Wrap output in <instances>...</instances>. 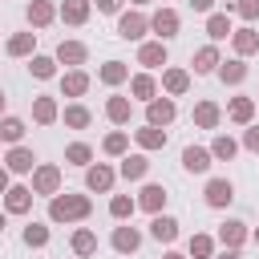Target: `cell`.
I'll use <instances>...</instances> for the list:
<instances>
[{"instance_id": "20", "label": "cell", "mask_w": 259, "mask_h": 259, "mask_svg": "<svg viewBox=\"0 0 259 259\" xmlns=\"http://www.w3.org/2000/svg\"><path fill=\"white\" fill-rule=\"evenodd\" d=\"M138 65H146V69H162V65H166V45H162V40H146V45L138 49Z\"/></svg>"}, {"instance_id": "6", "label": "cell", "mask_w": 259, "mask_h": 259, "mask_svg": "<svg viewBox=\"0 0 259 259\" xmlns=\"http://www.w3.org/2000/svg\"><path fill=\"white\" fill-rule=\"evenodd\" d=\"M150 28L158 32V40H170V36H178L182 20H178V12H174V8H158V12L150 16Z\"/></svg>"}, {"instance_id": "18", "label": "cell", "mask_w": 259, "mask_h": 259, "mask_svg": "<svg viewBox=\"0 0 259 259\" xmlns=\"http://www.w3.org/2000/svg\"><path fill=\"white\" fill-rule=\"evenodd\" d=\"M219 243H223V247H235V251H239V247L247 243V223H239V219H227V223L219 227Z\"/></svg>"}, {"instance_id": "23", "label": "cell", "mask_w": 259, "mask_h": 259, "mask_svg": "<svg viewBox=\"0 0 259 259\" xmlns=\"http://www.w3.org/2000/svg\"><path fill=\"white\" fill-rule=\"evenodd\" d=\"M97 81L101 85H121V81H130V65L125 61H105L97 69Z\"/></svg>"}, {"instance_id": "54", "label": "cell", "mask_w": 259, "mask_h": 259, "mask_svg": "<svg viewBox=\"0 0 259 259\" xmlns=\"http://www.w3.org/2000/svg\"><path fill=\"white\" fill-rule=\"evenodd\" d=\"M255 243H259V231H255Z\"/></svg>"}, {"instance_id": "45", "label": "cell", "mask_w": 259, "mask_h": 259, "mask_svg": "<svg viewBox=\"0 0 259 259\" xmlns=\"http://www.w3.org/2000/svg\"><path fill=\"white\" fill-rule=\"evenodd\" d=\"M243 146L259 154V125H247V134H243Z\"/></svg>"}, {"instance_id": "47", "label": "cell", "mask_w": 259, "mask_h": 259, "mask_svg": "<svg viewBox=\"0 0 259 259\" xmlns=\"http://www.w3.org/2000/svg\"><path fill=\"white\" fill-rule=\"evenodd\" d=\"M190 8H194V12H210V8H214V0H190Z\"/></svg>"}, {"instance_id": "25", "label": "cell", "mask_w": 259, "mask_h": 259, "mask_svg": "<svg viewBox=\"0 0 259 259\" xmlns=\"http://www.w3.org/2000/svg\"><path fill=\"white\" fill-rule=\"evenodd\" d=\"M130 113H134V105H130V97H121V93H113V97L105 101V117H109L113 125H125V121H130Z\"/></svg>"}, {"instance_id": "22", "label": "cell", "mask_w": 259, "mask_h": 259, "mask_svg": "<svg viewBox=\"0 0 259 259\" xmlns=\"http://www.w3.org/2000/svg\"><path fill=\"white\" fill-rule=\"evenodd\" d=\"M231 45H235L239 57H251V53H259V32L255 28H235L231 32Z\"/></svg>"}, {"instance_id": "5", "label": "cell", "mask_w": 259, "mask_h": 259, "mask_svg": "<svg viewBox=\"0 0 259 259\" xmlns=\"http://www.w3.org/2000/svg\"><path fill=\"white\" fill-rule=\"evenodd\" d=\"M202 194H206V206L223 210V206H231V198H235V182H231V178H210Z\"/></svg>"}, {"instance_id": "41", "label": "cell", "mask_w": 259, "mask_h": 259, "mask_svg": "<svg viewBox=\"0 0 259 259\" xmlns=\"http://www.w3.org/2000/svg\"><path fill=\"white\" fill-rule=\"evenodd\" d=\"M134 210H138V198H130V194H113L109 198V214L113 219H130Z\"/></svg>"}, {"instance_id": "12", "label": "cell", "mask_w": 259, "mask_h": 259, "mask_svg": "<svg viewBox=\"0 0 259 259\" xmlns=\"http://www.w3.org/2000/svg\"><path fill=\"white\" fill-rule=\"evenodd\" d=\"M109 243H113L117 255H134V251L142 247V231H138V227H113V239H109Z\"/></svg>"}, {"instance_id": "27", "label": "cell", "mask_w": 259, "mask_h": 259, "mask_svg": "<svg viewBox=\"0 0 259 259\" xmlns=\"http://www.w3.org/2000/svg\"><path fill=\"white\" fill-rule=\"evenodd\" d=\"M162 89H166L170 97L186 93V89H190V73H186V69H166V73H162Z\"/></svg>"}, {"instance_id": "31", "label": "cell", "mask_w": 259, "mask_h": 259, "mask_svg": "<svg viewBox=\"0 0 259 259\" xmlns=\"http://www.w3.org/2000/svg\"><path fill=\"white\" fill-rule=\"evenodd\" d=\"M65 125H69V130H89V125H93V113H89L81 101H73V105H65Z\"/></svg>"}, {"instance_id": "21", "label": "cell", "mask_w": 259, "mask_h": 259, "mask_svg": "<svg viewBox=\"0 0 259 259\" xmlns=\"http://www.w3.org/2000/svg\"><path fill=\"white\" fill-rule=\"evenodd\" d=\"M227 117L239 121V125H251V117H255V97H231V101H227Z\"/></svg>"}, {"instance_id": "30", "label": "cell", "mask_w": 259, "mask_h": 259, "mask_svg": "<svg viewBox=\"0 0 259 259\" xmlns=\"http://www.w3.org/2000/svg\"><path fill=\"white\" fill-rule=\"evenodd\" d=\"M130 93H134L138 101H154V93H158V81H154L150 73H138V77H130Z\"/></svg>"}, {"instance_id": "7", "label": "cell", "mask_w": 259, "mask_h": 259, "mask_svg": "<svg viewBox=\"0 0 259 259\" xmlns=\"http://www.w3.org/2000/svg\"><path fill=\"white\" fill-rule=\"evenodd\" d=\"M89 61V49L81 40H61L57 45V65H69V69H81Z\"/></svg>"}, {"instance_id": "1", "label": "cell", "mask_w": 259, "mask_h": 259, "mask_svg": "<svg viewBox=\"0 0 259 259\" xmlns=\"http://www.w3.org/2000/svg\"><path fill=\"white\" fill-rule=\"evenodd\" d=\"M89 210H93V202H89V194H53L49 198V219L53 223H81V219H89Z\"/></svg>"}, {"instance_id": "2", "label": "cell", "mask_w": 259, "mask_h": 259, "mask_svg": "<svg viewBox=\"0 0 259 259\" xmlns=\"http://www.w3.org/2000/svg\"><path fill=\"white\" fill-rule=\"evenodd\" d=\"M61 190V166L45 162V166H32V194H57Z\"/></svg>"}, {"instance_id": "37", "label": "cell", "mask_w": 259, "mask_h": 259, "mask_svg": "<svg viewBox=\"0 0 259 259\" xmlns=\"http://www.w3.org/2000/svg\"><path fill=\"white\" fill-rule=\"evenodd\" d=\"M32 121L53 125V121H57V101H53V97H32Z\"/></svg>"}, {"instance_id": "38", "label": "cell", "mask_w": 259, "mask_h": 259, "mask_svg": "<svg viewBox=\"0 0 259 259\" xmlns=\"http://www.w3.org/2000/svg\"><path fill=\"white\" fill-rule=\"evenodd\" d=\"M239 154V142L231 138V134H219L214 142H210V158H219V162H231Z\"/></svg>"}, {"instance_id": "49", "label": "cell", "mask_w": 259, "mask_h": 259, "mask_svg": "<svg viewBox=\"0 0 259 259\" xmlns=\"http://www.w3.org/2000/svg\"><path fill=\"white\" fill-rule=\"evenodd\" d=\"M214 259H243V255H239L235 247H227V251H223V255H214Z\"/></svg>"}, {"instance_id": "44", "label": "cell", "mask_w": 259, "mask_h": 259, "mask_svg": "<svg viewBox=\"0 0 259 259\" xmlns=\"http://www.w3.org/2000/svg\"><path fill=\"white\" fill-rule=\"evenodd\" d=\"M227 8H235L243 20H259V0H235V4H227Z\"/></svg>"}, {"instance_id": "15", "label": "cell", "mask_w": 259, "mask_h": 259, "mask_svg": "<svg viewBox=\"0 0 259 259\" xmlns=\"http://www.w3.org/2000/svg\"><path fill=\"white\" fill-rule=\"evenodd\" d=\"M24 16H28V24H32V28H45V24H53V20H57V8H53V0H28Z\"/></svg>"}, {"instance_id": "35", "label": "cell", "mask_w": 259, "mask_h": 259, "mask_svg": "<svg viewBox=\"0 0 259 259\" xmlns=\"http://www.w3.org/2000/svg\"><path fill=\"white\" fill-rule=\"evenodd\" d=\"M235 28H231V20H227V12H210L206 16V36L210 40H227Z\"/></svg>"}, {"instance_id": "19", "label": "cell", "mask_w": 259, "mask_h": 259, "mask_svg": "<svg viewBox=\"0 0 259 259\" xmlns=\"http://www.w3.org/2000/svg\"><path fill=\"white\" fill-rule=\"evenodd\" d=\"M89 0H61V8H57V16L65 20V24H85L89 20Z\"/></svg>"}, {"instance_id": "33", "label": "cell", "mask_w": 259, "mask_h": 259, "mask_svg": "<svg viewBox=\"0 0 259 259\" xmlns=\"http://www.w3.org/2000/svg\"><path fill=\"white\" fill-rule=\"evenodd\" d=\"M73 251H77L81 259L97 255V235H93L89 227H77V231H73Z\"/></svg>"}, {"instance_id": "36", "label": "cell", "mask_w": 259, "mask_h": 259, "mask_svg": "<svg viewBox=\"0 0 259 259\" xmlns=\"http://www.w3.org/2000/svg\"><path fill=\"white\" fill-rule=\"evenodd\" d=\"M32 45H36V32H12L4 49H8V57H28Z\"/></svg>"}, {"instance_id": "43", "label": "cell", "mask_w": 259, "mask_h": 259, "mask_svg": "<svg viewBox=\"0 0 259 259\" xmlns=\"http://www.w3.org/2000/svg\"><path fill=\"white\" fill-rule=\"evenodd\" d=\"M49 243V227L45 223H28L24 227V247H45Z\"/></svg>"}, {"instance_id": "53", "label": "cell", "mask_w": 259, "mask_h": 259, "mask_svg": "<svg viewBox=\"0 0 259 259\" xmlns=\"http://www.w3.org/2000/svg\"><path fill=\"white\" fill-rule=\"evenodd\" d=\"M134 4H138V8H142V4H150V0H134Z\"/></svg>"}, {"instance_id": "26", "label": "cell", "mask_w": 259, "mask_h": 259, "mask_svg": "<svg viewBox=\"0 0 259 259\" xmlns=\"http://www.w3.org/2000/svg\"><path fill=\"white\" fill-rule=\"evenodd\" d=\"M190 65H194V73H202V77L214 73V69H219V49H214V45H202V49L190 57Z\"/></svg>"}, {"instance_id": "24", "label": "cell", "mask_w": 259, "mask_h": 259, "mask_svg": "<svg viewBox=\"0 0 259 259\" xmlns=\"http://www.w3.org/2000/svg\"><path fill=\"white\" fill-rule=\"evenodd\" d=\"M85 89H89V73H85V69H69V73L61 77V93H65V97H81Z\"/></svg>"}, {"instance_id": "9", "label": "cell", "mask_w": 259, "mask_h": 259, "mask_svg": "<svg viewBox=\"0 0 259 259\" xmlns=\"http://www.w3.org/2000/svg\"><path fill=\"white\" fill-rule=\"evenodd\" d=\"M4 166H8V174H28V170L36 166V154H32L28 146H12V150L4 154Z\"/></svg>"}, {"instance_id": "40", "label": "cell", "mask_w": 259, "mask_h": 259, "mask_svg": "<svg viewBox=\"0 0 259 259\" xmlns=\"http://www.w3.org/2000/svg\"><path fill=\"white\" fill-rule=\"evenodd\" d=\"M101 150H105V154H113V158H121V154L130 150V134H125V130H113V134H105Z\"/></svg>"}, {"instance_id": "48", "label": "cell", "mask_w": 259, "mask_h": 259, "mask_svg": "<svg viewBox=\"0 0 259 259\" xmlns=\"http://www.w3.org/2000/svg\"><path fill=\"white\" fill-rule=\"evenodd\" d=\"M8 190V166H0V194Z\"/></svg>"}, {"instance_id": "42", "label": "cell", "mask_w": 259, "mask_h": 259, "mask_svg": "<svg viewBox=\"0 0 259 259\" xmlns=\"http://www.w3.org/2000/svg\"><path fill=\"white\" fill-rule=\"evenodd\" d=\"M190 259H214V239L210 235H190Z\"/></svg>"}, {"instance_id": "28", "label": "cell", "mask_w": 259, "mask_h": 259, "mask_svg": "<svg viewBox=\"0 0 259 259\" xmlns=\"http://www.w3.org/2000/svg\"><path fill=\"white\" fill-rule=\"evenodd\" d=\"M219 117H223V109H219L214 101H198V105H194V125H198V130H214Z\"/></svg>"}, {"instance_id": "4", "label": "cell", "mask_w": 259, "mask_h": 259, "mask_svg": "<svg viewBox=\"0 0 259 259\" xmlns=\"http://www.w3.org/2000/svg\"><path fill=\"white\" fill-rule=\"evenodd\" d=\"M178 117V109H174V101L170 97H154V101H146V125H170Z\"/></svg>"}, {"instance_id": "51", "label": "cell", "mask_w": 259, "mask_h": 259, "mask_svg": "<svg viewBox=\"0 0 259 259\" xmlns=\"http://www.w3.org/2000/svg\"><path fill=\"white\" fill-rule=\"evenodd\" d=\"M4 223H8V219H4V210H0V231H4Z\"/></svg>"}, {"instance_id": "13", "label": "cell", "mask_w": 259, "mask_h": 259, "mask_svg": "<svg viewBox=\"0 0 259 259\" xmlns=\"http://www.w3.org/2000/svg\"><path fill=\"white\" fill-rule=\"evenodd\" d=\"M210 150H202V146H186L182 150V170H190V174H206L210 170Z\"/></svg>"}, {"instance_id": "50", "label": "cell", "mask_w": 259, "mask_h": 259, "mask_svg": "<svg viewBox=\"0 0 259 259\" xmlns=\"http://www.w3.org/2000/svg\"><path fill=\"white\" fill-rule=\"evenodd\" d=\"M162 259H186V255H178V251H170V255H162Z\"/></svg>"}, {"instance_id": "29", "label": "cell", "mask_w": 259, "mask_h": 259, "mask_svg": "<svg viewBox=\"0 0 259 259\" xmlns=\"http://www.w3.org/2000/svg\"><path fill=\"white\" fill-rule=\"evenodd\" d=\"M28 73H32L36 81H53V77H57V57H40V53H32Z\"/></svg>"}, {"instance_id": "16", "label": "cell", "mask_w": 259, "mask_h": 259, "mask_svg": "<svg viewBox=\"0 0 259 259\" xmlns=\"http://www.w3.org/2000/svg\"><path fill=\"white\" fill-rule=\"evenodd\" d=\"M214 73H219L223 85H243V81H247V61H243V57H235V61H219Z\"/></svg>"}, {"instance_id": "52", "label": "cell", "mask_w": 259, "mask_h": 259, "mask_svg": "<svg viewBox=\"0 0 259 259\" xmlns=\"http://www.w3.org/2000/svg\"><path fill=\"white\" fill-rule=\"evenodd\" d=\"M0 113H4V89H0Z\"/></svg>"}, {"instance_id": "3", "label": "cell", "mask_w": 259, "mask_h": 259, "mask_svg": "<svg viewBox=\"0 0 259 259\" xmlns=\"http://www.w3.org/2000/svg\"><path fill=\"white\" fill-rule=\"evenodd\" d=\"M150 32V16H142V12H121V20H117V36L121 40H142Z\"/></svg>"}, {"instance_id": "11", "label": "cell", "mask_w": 259, "mask_h": 259, "mask_svg": "<svg viewBox=\"0 0 259 259\" xmlns=\"http://www.w3.org/2000/svg\"><path fill=\"white\" fill-rule=\"evenodd\" d=\"M32 206V186H8L4 190V210L8 214H28Z\"/></svg>"}, {"instance_id": "17", "label": "cell", "mask_w": 259, "mask_h": 259, "mask_svg": "<svg viewBox=\"0 0 259 259\" xmlns=\"http://www.w3.org/2000/svg\"><path fill=\"white\" fill-rule=\"evenodd\" d=\"M138 206H142V210H150V214H158V210L166 206V186L146 182V186H142V194H138Z\"/></svg>"}, {"instance_id": "46", "label": "cell", "mask_w": 259, "mask_h": 259, "mask_svg": "<svg viewBox=\"0 0 259 259\" xmlns=\"http://www.w3.org/2000/svg\"><path fill=\"white\" fill-rule=\"evenodd\" d=\"M121 0H97V12H117Z\"/></svg>"}, {"instance_id": "34", "label": "cell", "mask_w": 259, "mask_h": 259, "mask_svg": "<svg viewBox=\"0 0 259 259\" xmlns=\"http://www.w3.org/2000/svg\"><path fill=\"white\" fill-rule=\"evenodd\" d=\"M0 142L4 146H20L24 142V121L20 117H0Z\"/></svg>"}, {"instance_id": "8", "label": "cell", "mask_w": 259, "mask_h": 259, "mask_svg": "<svg viewBox=\"0 0 259 259\" xmlns=\"http://www.w3.org/2000/svg\"><path fill=\"white\" fill-rule=\"evenodd\" d=\"M113 178H117V174H113L105 162L85 166V186H89V190H97V194H109V190H113Z\"/></svg>"}, {"instance_id": "39", "label": "cell", "mask_w": 259, "mask_h": 259, "mask_svg": "<svg viewBox=\"0 0 259 259\" xmlns=\"http://www.w3.org/2000/svg\"><path fill=\"white\" fill-rule=\"evenodd\" d=\"M65 162L89 166V162H93V146H89V142H69V146H65Z\"/></svg>"}, {"instance_id": "32", "label": "cell", "mask_w": 259, "mask_h": 259, "mask_svg": "<svg viewBox=\"0 0 259 259\" xmlns=\"http://www.w3.org/2000/svg\"><path fill=\"white\" fill-rule=\"evenodd\" d=\"M134 138H138L142 150H162L166 146V130H158V125H142V130H134Z\"/></svg>"}, {"instance_id": "10", "label": "cell", "mask_w": 259, "mask_h": 259, "mask_svg": "<svg viewBox=\"0 0 259 259\" xmlns=\"http://www.w3.org/2000/svg\"><path fill=\"white\" fill-rule=\"evenodd\" d=\"M117 174H121L125 182H138V178H146V174H150V158H146V154H121Z\"/></svg>"}, {"instance_id": "14", "label": "cell", "mask_w": 259, "mask_h": 259, "mask_svg": "<svg viewBox=\"0 0 259 259\" xmlns=\"http://www.w3.org/2000/svg\"><path fill=\"white\" fill-rule=\"evenodd\" d=\"M150 235H154L158 243H174V239H178V219H174V214H162V210H158V214L150 219Z\"/></svg>"}]
</instances>
